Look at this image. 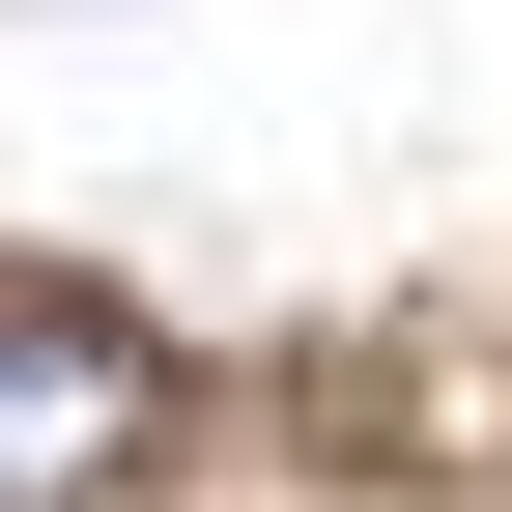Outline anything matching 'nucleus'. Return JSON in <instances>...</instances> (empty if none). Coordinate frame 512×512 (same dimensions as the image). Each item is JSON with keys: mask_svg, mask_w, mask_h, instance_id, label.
Segmentation results:
<instances>
[{"mask_svg": "<svg viewBox=\"0 0 512 512\" xmlns=\"http://www.w3.org/2000/svg\"><path fill=\"white\" fill-rule=\"evenodd\" d=\"M171 456V342L114 285H29V256H0V512H114Z\"/></svg>", "mask_w": 512, "mask_h": 512, "instance_id": "nucleus-1", "label": "nucleus"}]
</instances>
